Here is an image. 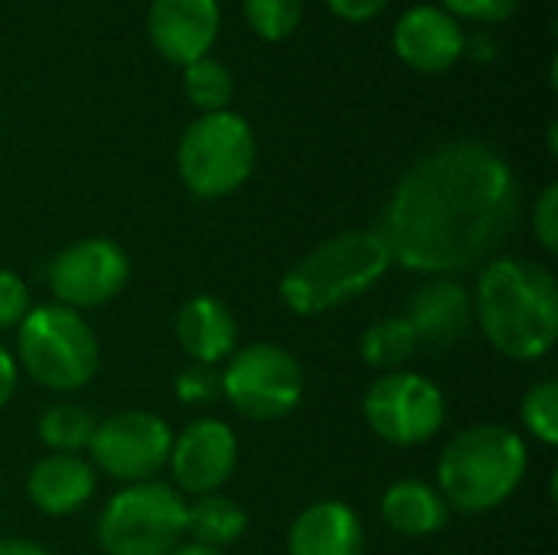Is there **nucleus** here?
<instances>
[{
	"label": "nucleus",
	"mask_w": 558,
	"mask_h": 555,
	"mask_svg": "<svg viewBox=\"0 0 558 555\" xmlns=\"http://www.w3.org/2000/svg\"><path fill=\"white\" fill-rule=\"evenodd\" d=\"M517 219L520 180L510 160L481 141H448L402 173L376 232L392 262L445 278L487 262Z\"/></svg>",
	"instance_id": "nucleus-1"
},
{
	"label": "nucleus",
	"mask_w": 558,
	"mask_h": 555,
	"mask_svg": "<svg viewBox=\"0 0 558 555\" xmlns=\"http://www.w3.org/2000/svg\"><path fill=\"white\" fill-rule=\"evenodd\" d=\"M474 311L497 353L543 360L558 337V281L543 262L494 258L477 278Z\"/></svg>",
	"instance_id": "nucleus-2"
},
{
	"label": "nucleus",
	"mask_w": 558,
	"mask_h": 555,
	"mask_svg": "<svg viewBox=\"0 0 558 555\" xmlns=\"http://www.w3.org/2000/svg\"><path fill=\"white\" fill-rule=\"evenodd\" d=\"M392 258L376 229H347L324 239L281 278V301L301 317L333 311L366 294Z\"/></svg>",
	"instance_id": "nucleus-3"
},
{
	"label": "nucleus",
	"mask_w": 558,
	"mask_h": 555,
	"mask_svg": "<svg viewBox=\"0 0 558 555\" xmlns=\"http://www.w3.org/2000/svg\"><path fill=\"white\" fill-rule=\"evenodd\" d=\"M526 442L507 425H474L454 435L438 458V494L461 514H487L507 504L526 478Z\"/></svg>",
	"instance_id": "nucleus-4"
},
{
	"label": "nucleus",
	"mask_w": 558,
	"mask_h": 555,
	"mask_svg": "<svg viewBox=\"0 0 558 555\" xmlns=\"http://www.w3.org/2000/svg\"><path fill=\"white\" fill-rule=\"evenodd\" d=\"M20 366L52 393H75L98 373V340L88 321L62 304H39L16 334Z\"/></svg>",
	"instance_id": "nucleus-5"
},
{
	"label": "nucleus",
	"mask_w": 558,
	"mask_h": 555,
	"mask_svg": "<svg viewBox=\"0 0 558 555\" xmlns=\"http://www.w3.org/2000/svg\"><path fill=\"white\" fill-rule=\"evenodd\" d=\"M258 144L252 124L235 111L199 114L180 137L177 170L183 186L199 200H222L245 186L255 170Z\"/></svg>",
	"instance_id": "nucleus-6"
},
{
	"label": "nucleus",
	"mask_w": 558,
	"mask_h": 555,
	"mask_svg": "<svg viewBox=\"0 0 558 555\" xmlns=\"http://www.w3.org/2000/svg\"><path fill=\"white\" fill-rule=\"evenodd\" d=\"M186 536V500L160 481L128 484L98 520L105 555H170Z\"/></svg>",
	"instance_id": "nucleus-7"
},
{
	"label": "nucleus",
	"mask_w": 558,
	"mask_h": 555,
	"mask_svg": "<svg viewBox=\"0 0 558 555\" xmlns=\"http://www.w3.org/2000/svg\"><path fill=\"white\" fill-rule=\"evenodd\" d=\"M229 406L252 422H278L291 415L304 396L301 363L275 343H248L219 373Z\"/></svg>",
	"instance_id": "nucleus-8"
},
{
	"label": "nucleus",
	"mask_w": 558,
	"mask_h": 555,
	"mask_svg": "<svg viewBox=\"0 0 558 555\" xmlns=\"http://www.w3.org/2000/svg\"><path fill=\"white\" fill-rule=\"evenodd\" d=\"M363 415L383 442L415 448L441 432L448 402L432 379L396 370L369 386L363 399Z\"/></svg>",
	"instance_id": "nucleus-9"
},
{
	"label": "nucleus",
	"mask_w": 558,
	"mask_h": 555,
	"mask_svg": "<svg viewBox=\"0 0 558 555\" xmlns=\"http://www.w3.org/2000/svg\"><path fill=\"white\" fill-rule=\"evenodd\" d=\"M170 448H173V435L167 422L141 409H128L108 415L105 422H95L88 442L92 464L121 484L154 481V474L167 468Z\"/></svg>",
	"instance_id": "nucleus-10"
},
{
	"label": "nucleus",
	"mask_w": 558,
	"mask_h": 555,
	"mask_svg": "<svg viewBox=\"0 0 558 555\" xmlns=\"http://www.w3.org/2000/svg\"><path fill=\"white\" fill-rule=\"evenodd\" d=\"M49 288L56 294V304L82 311V307H101L111 298H118L131 278V262L121 245L111 239H78L65 245L49 262Z\"/></svg>",
	"instance_id": "nucleus-11"
},
{
	"label": "nucleus",
	"mask_w": 558,
	"mask_h": 555,
	"mask_svg": "<svg viewBox=\"0 0 558 555\" xmlns=\"http://www.w3.org/2000/svg\"><path fill=\"white\" fill-rule=\"evenodd\" d=\"M170 471L180 491L206 497L216 494L239 464V442L235 432L219 419L190 422L170 448Z\"/></svg>",
	"instance_id": "nucleus-12"
},
{
	"label": "nucleus",
	"mask_w": 558,
	"mask_h": 555,
	"mask_svg": "<svg viewBox=\"0 0 558 555\" xmlns=\"http://www.w3.org/2000/svg\"><path fill=\"white\" fill-rule=\"evenodd\" d=\"M219 0H150L147 10V33L154 49L180 69L209 56L219 36Z\"/></svg>",
	"instance_id": "nucleus-13"
},
{
	"label": "nucleus",
	"mask_w": 558,
	"mask_h": 555,
	"mask_svg": "<svg viewBox=\"0 0 558 555\" xmlns=\"http://www.w3.org/2000/svg\"><path fill=\"white\" fill-rule=\"evenodd\" d=\"M464 36L468 33L451 13L418 3L399 16L392 29V49L409 69L422 75H441L464 59Z\"/></svg>",
	"instance_id": "nucleus-14"
},
{
	"label": "nucleus",
	"mask_w": 558,
	"mask_h": 555,
	"mask_svg": "<svg viewBox=\"0 0 558 555\" xmlns=\"http://www.w3.org/2000/svg\"><path fill=\"white\" fill-rule=\"evenodd\" d=\"M409 327L415 330L418 343L428 347H454L471 334L474 324V298L471 291L454 281V278H435L428 285H422L412 301H409V314H405Z\"/></svg>",
	"instance_id": "nucleus-15"
},
{
	"label": "nucleus",
	"mask_w": 558,
	"mask_h": 555,
	"mask_svg": "<svg viewBox=\"0 0 558 555\" xmlns=\"http://www.w3.org/2000/svg\"><path fill=\"white\" fill-rule=\"evenodd\" d=\"M366 536L356 510L340 500H317L298 514L288 533V555H363Z\"/></svg>",
	"instance_id": "nucleus-16"
},
{
	"label": "nucleus",
	"mask_w": 558,
	"mask_h": 555,
	"mask_svg": "<svg viewBox=\"0 0 558 555\" xmlns=\"http://www.w3.org/2000/svg\"><path fill=\"white\" fill-rule=\"evenodd\" d=\"M26 494L46 517H69L95 494V468L78 455H46L26 478Z\"/></svg>",
	"instance_id": "nucleus-17"
},
{
	"label": "nucleus",
	"mask_w": 558,
	"mask_h": 555,
	"mask_svg": "<svg viewBox=\"0 0 558 555\" xmlns=\"http://www.w3.org/2000/svg\"><path fill=\"white\" fill-rule=\"evenodd\" d=\"M177 340L183 347V353L193 360V363H206V366H216L219 360H226L235 343H239V324L232 317V311L209 298V294H199V298H190L180 314H177Z\"/></svg>",
	"instance_id": "nucleus-18"
},
{
	"label": "nucleus",
	"mask_w": 558,
	"mask_h": 555,
	"mask_svg": "<svg viewBox=\"0 0 558 555\" xmlns=\"http://www.w3.org/2000/svg\"><path fill=\"white\" fill-rule=\"evenodd\" d=\"M383 520L402 536H432L448 523V504L425 481H396L383 494Z\"/></svg>",
	"instance_id": "nucleus-19"
},
{
	"label": "nucleus",
	"mask_w": 558,
	"mask_h": 555,
	"mask_svg": "<svg viewBox=\"0 0 558 555\" xmlns=\"http://www.w3.org/2000/svg\"><path fill=\"white\" fill-rule=\"evenodd\" d=\"M245 527H248L245 510L222 494H206L193 507H186V533L193 536L196 546L222 553L245 533Z\"/></svg>",
	"instance_id": "nucleus-20"
},
{
	"label": "nucleus",
	"mask_w": 558,
	"mask_h": 555,
	"mask_svg": "<svg viewBox=\"0 0 558 555\" xmlns=\"http://www.w3.org/2000/svg\"><path fill=\"white\" fill-rule=\"evenodd\" d=\"M418 350V337L409 327L405 317H386L366 327L363 340H360V353L369 366L396 373L402 363L412 360V353Z\"/></svg>",
	"instance_id": "nucleus-21"
},
{
	"label": "nucleus",
	"mask_w": 558,
	"mask_h": 555,
	"mask_svg": "<svg viewBox=\"0 0 558 555\" xmlns=\"http://www.w3.org/2000/svg\"><path fill=\"white\" fill-rule=\"evenodd\" d=\"M183 92L193 108H199L203 114H213V111L229 108V101L235 95V79L226 62L203 56L183 69Z\"/></svg>",
	"instance_id": "nucleus-22"
},
{
	"label": "nucleus",
	"mask_w": 558,
	"mask_h": 555,
	"mask_svg": "<svg viewBox=\"0 0 558 555\" xmlns=\"http://www.w3.org/2000/svg\"><path fill=\"white\" fill-rule=\"evenodd\" d=\"M95 432V415L72 402H56L39 419V438L52 448V455H78L88 448Z\"/></svg>",
	"instance_id": "nucleus-23"
},
{
	"label": "nucleus",
	"mask_w": 558,
	"mask_h": 555,
	"mask_svg": "<svg viewBox=\"0 0 558 555\" xmlns=\"http://www.w3.org/2000/svg\"><path fill=\"white\" fill-rule=\"evenodd\" d=\"M242 10H245L248 26L262 39L281 43L301 26L304 0H242Z\"/></svg>",
	"instance_id": "nucleus-24"
},
{
	"label": "nucleus",
	"mask_w": 558,
	"mask_h": 555,
	"mask_svg": "<svg viewBox=\"0 0 558 555\" xmlns=\"http://www.w3.org/2000/svg\"><path fill=\"white\" fill-rule=\"evenodd\" d=\"M523 425L533 432V438H539L543 445H556L558 442V383L556 379H543L536 386H530L526 399H523Z\"/></svg>",
	"instance_id": "nucleus-25"
},
{
	"label": "nucleus",
	"mask_w": 558,
	"mask_h": 555,
	"mask_svg": "<svg viewBox=\"0 0 558 555\" xmlns=\"http://www.w3.org/2000/svg\"><path fill=\"white\" fill-rule=\"evenodd\" d=\"M173 389H177L180 402H186V406H206L222 396L219 373H216V366H206V363H190L186 370H180Z\"/></svg>",
	"instance_id": "nucleus-26"
},
{
	"label": "nucleus",
	"mask_w": 558,
	"mask_h": 555,
	"mask_svg": "<svg viewBox=\"0 0 558 555\" xmlns=\"http://www.w3.org/2000/svg\"><path fill=\"white\" fill-rule=\"evenodd\" d=\"M520 0H441V10L451 13L454 20H471L481 26L504 23L517 13Z\"/></svg>",
	"instance_id": "nucleus-27"
},
{
	"label": "nucleus",
	"mask_w": 558,
	"mask_h": 555,
	"mask_svg": "<svg viewBox=\"0 0 558 555\" xmlns=\"http://www.w3.org/2000/svg\"><path fill=\"white\" fill-rule=\"evenodd\" d=\"M29 314V291L20 275L0 268V330L20 327Z\"/></svg>",
	"instance_id": "nucleus-28"
},
{
	"label": "nucleus",
	"mask_w": 558,
	"mask_h": 555,
	"mask_svg": "<svg viewBox=\"0 0 558 555\" xmlns=\"http://www.w3.org/2000/svg\"><path fill=\"white\" fill-rule=\"evenodd\" d=\"M533 232L539 239V245L556 255L558 252V186L549 183L539 200H536V209H533Z\"/></svg>",
	"instance_id": "nucleus-29"
},
{
	"label": "nucleus",
	"mask_w": 558,
	"mask_h": 555,
	"mask_svg": "<svg viewBox=\"0 0 558 555\" xmlns=\"http://www.w3.org/2000/svg\"><path fill=\"white\" fill-rule=\"evenodd\" d=\"M389 0H327V7L347 23H369L386 10Z\"/></svg>",
	"instance_id": "nucleus-30"
},
{
	"label": "nucleus",
	"mask_w": 558,
	"mask_h": 555,
	"mask_svg": "<svg viewBox=\"0 0 558 555\" xmlns=\"http://www.w3.org/2000/svg\"><path fill=\"white\" fill-rule=\"evenodd\" d=\"M16 393V360L0 347V409L13 399Z\"/></svg>",
	"instance_id": "nucleus-31"
},
{
	"label": "nucleus",
	"mask_w": 558,
	"mask_h": 555,
	"mask_svg": "<svg viewBox=\"0 0 558 555\" xmlns=\"http://www.w3.org/2000/svg\"><path fill=\"white\" fill-rule=\"evenodd\" d=\"M464 56L490 62L497 56V46H494V39L487 33H474V36H464Z\"/></svg>",
	"instance_id": "nucleus-32"
},
{
	"label": "nucleus",
	"mask_w": 558,
	"mask_h": 555,
	"mask_svg": "<svg viewBox=\"0 0 558 555\" xmlns=\"http://www.w3.org/2000/svg\"><path fill=\"white\" fill-rule=\"evenodd\" d=\"M0 555H49L29 540H0Z\"/></svg>",
	"instance_id": "nucleus-33"
},
{
	"label": "nucleus",
	"mask_w": 558,
	"mask_h": 555,
	"mask_svg": "<svg viewBox=\"0 0 558 555\" xmlns=\"http://www.w3.org/2000/svg\"><path fill=\"white\" fill-rule=\"evenodd\" d=\"M170 555H226L219 550H206V546H196V543H186V546H177Z\"/></svg>",
	"instance_id": "nucleus-34"
}]
</instances>
